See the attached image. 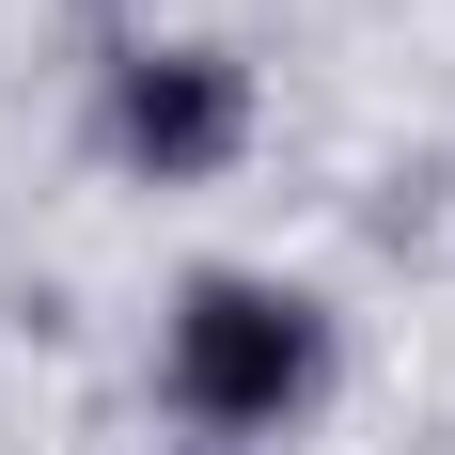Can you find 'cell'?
<instances>
[{"label": "cell", "instance_id": "1", "mask_svg": "<svg viewBox=\"0 0 455 455\" xmlns=\"http://www.w3.org/2000/svg\"><path fill=\"white\" fill-rule=\"evenodd\" d=\"M157 393H173L188 440H283L330 393V315L267 267H204L157 330Z\"/></svg>", "mask_w": 455, "mask_h": 455}, {"label": "cell", "instance_id": "2", "mask_svg": "<svg viewBox=\"0 0 455 455\" xmlns=\"http://www.w3.org/2000/svg\"><path fill=\"white\" fill-rule=\"evenodd\" d=\"M235 141H251V63L235 47H126L110 63V157L126 173L188 188V173H220Z\"/></svg>", "mask_w": 455, "mask_h": 455}]
</instances>
